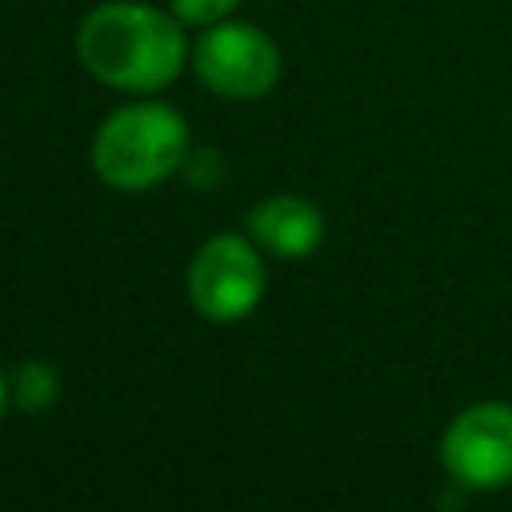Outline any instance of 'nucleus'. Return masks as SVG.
Returning <instances> with one entry per match:
<instances>
[{"label":"nucleus","mask_w":512,"mask_h":512,"mask_svg":"<svg viewBox=\"0 0 512 512\" xmlns=\"http://www.w3.org/2000/svg\"><path fill=\"white\" fill-rule=\"evenodd\" d=\"M184 24L144 0H100L76 28V56L92 80L116 92H164L188 64Z\"/></svg>","instance_id":"obj_1"},{"label":"nucleus","mask_w":512,"mask_h":512,"mask_svg":"<svg viewBox=\"0 0 512 512\" xmlns=\"http://www.w3.org/2000/svg\"><path fill=\"white\" fill-rule=\"evenodd\" d=\"M188 160V120L160 100L116 108L92 136V168L104 184L144 192Z\"/></svg>","instance_id":"obj_2"},{"label":"nucleus","mask_w":512,"mask_h":512,"mask_svg":"<svg viewBox=\"0 0 512 512\" xmlns=\"http://www.w3.org/2000/svg\"><path fill=\"white\" fill-rule=\"evenodd\" d=\"M192 72L204 88L224 100H260L280 80V48L276 40L248 20H220L200 28L192 52Z\"/></svg>","instance_id":"obj_3"},{"label":"nucleus","mask_w":512,"mask_h":512,"mask_svg":"<svg viewBox=\"0 0 512 512\" xmlns=\"http://www.w3.org/2000/svg\"><path fill=\"white\" fill-rule=\"evenodd\" d=\"M188 296H192V304L204 320L228 324V320L248 316L264 296V260H260V252L248 240L232 236V232L212 236L192 256Z\"/></svg>","instance_id":"obj_4"},{"label":"nucleus","mask_w":512,"mask_h":512,"mask_svg":"<svg viewBox=\"0 0 512 512\" xmlns=\"http://www.w3.org/2000/svg\"><path fill=\"white\" fill-rule=\"evenodd\" d=\"M444 468L464 488L512 484V404H476L444 432Z\"/></svg>","instance_id":"obj_5"},{"label":"nucleus","mask_w":512,"mask_h":512,"mask_svg":"<svg viewBox=\"0 0 512 512\" xmlns=\"http://www.w3.org/2000/svg\"><path fill=\"white\" fill-rule=\"evenodd\" d=\"M248 232L264 252H272L280 260H300L320 248L324 216L316 212V204H308L300 196H268L252 208Z\"/></svg>","instance_id":"obj_6"},{"label":"nucleus","mask_w":512,"mask_h":512,"mask_svg":"<svg viewBox=\"0 0 512 512\" xmlns=\"http://www.w3.org/2000/svg\"><path fill=\"white\" fill-rule=\"evenodd\" d=\"M56 396V372L44 364H20L16 368V404L44 408Z\"/></svg>","instance_id":"obj_7"},{"label":"nucleus","mask_w":512,"mask_h":512,"mask_svg":"<svg viewBox=\"0 0 512 512\" xmlns=\"http://www.w3.org/2000/svg\"><path fill=\"white\" fill-rule=\"evenodd\" d=\"M168 8L176 12L184 28H208V24L228 20L240 8V0H168Z\"/></svg>","instance_id":"obj_8"},{"label":"nucleus","mask_w":512,"mask_h":512,"mask_svg":"<svg viewBox=\"0 0 512 512\" xmlns=\"http://www.w3.org/2000/svg\"><path fill=\"white\" fill-rule=\"evenodd\" d=\"M4 408H8V380L0 376V416H4Z\"/></svg>","instance_id":"obj_9"}]
</instances>
